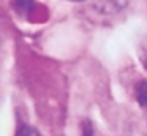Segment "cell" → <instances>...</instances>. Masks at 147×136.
I'll use <instances>...</instances> for the list:
<instances>
[{
  "label": "cell",
  "instance_id": "6da1fadb",
  "mask_svg": "<svg viewBox=\"0 0 147 136\" xmlns=\"http://www.w3.org/2000/svg\"><path fill=\"white\" fill-rule=\"evenodd\" d=\"M18 136H41L38 131H36L33 127H29V125H24L22 128L19 130V133H18Z\"/></svg>",
  "mask_w": 147,
  "mask_h": 136
},
{
  "label": "cell",
  "instance_id": "3957f363",
  "mask_svg": "<svg viewBox=\"0 0 147 136\" xmlns=\"http://www.w3.org/2000/svg\"><path fill=\"white\" fill-rule=\"evenodd\" d=\"M139 100L142 101V104H146V106H147V87H144L142 90H141V93H139Z\"/></svg>",
  "mask_w": 147,
  "mask_h": 136
},
{
  "label": "cell",
  "instance_id": "7a4b0ae2",
  "mask_svg": "<svg viewBox=\"0 0 147 136\" xmlns=\"http://www.w3.org/2000/svg\"><path fill=\"white\" fill-rule=\"evenodd\" d=\"M139 59H141L142 66L147 70V40L142 43V46H141V49H139Z\"/></svg>",
  "mask_w": 147,
  "mask_h": 136
},
{
  "label": "cell",
  "instance_id": "277c9868",
  "mask_svg": "<svg viewBox=\"0 0 147 136\" xmlns=\"http://www.w3.org/2000/svg\"><path fill=\"white\" fill-rule=\"evenodd\" d=\"M71 2H82V0H71Z\"/></svg>",
  "mask_w": 147,
  "mask_h": 136
}]
</instances>
